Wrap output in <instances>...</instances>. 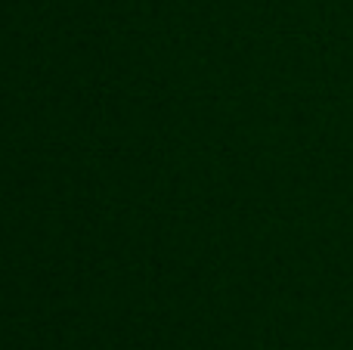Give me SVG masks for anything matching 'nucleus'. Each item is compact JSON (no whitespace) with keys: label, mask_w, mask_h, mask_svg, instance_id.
Here are the masks:
<instances>
[]
</instances>
